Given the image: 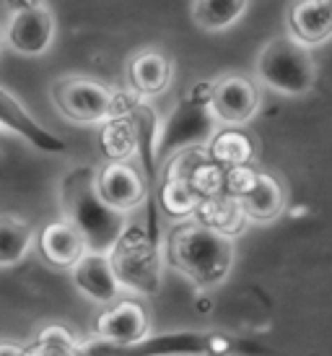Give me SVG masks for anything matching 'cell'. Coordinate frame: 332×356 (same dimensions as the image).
<instances>
[{
    "label": "cell",
    "instance_id": "cell-1",
    "mask_svg": "<svg viewBox=\"0 0 332 356\" xmlns=\"http://www.w3.org/2000/svg\"><path fill=\"white\" fill-rule=\"evenodd\" d=\"M166 252L169 263L200 289L224 284L234 266V239L218 234L197 218H187L172 229Z\"/></svg>",
    "mask_w": 332,
    "mask_h": 356
},
{
    "label": "cell",
    "instance_id": "cell-2",
    "mask_svg": "<svg viewBox=\"0 0 332 356\" xmlns=\"http://www.w3.org/2000/svg\"><path fill=\"white\" fill-rule=\"evenodd\" d=\"M63 208L65 221L76 224L81 234L86 237L91 252H109L119 239L122 229V213H115L97 195L94 175L88 169H76L63 182Z\"/></svg>",
    "mask_w": 332,
    "mask_h": 356
},
{
    "label": "cell",
    "instance_id": "cell-3",
    "mask_svg": "<svg viewBox=\"0 0 332 356\" xmlns=\"http://www.w3.org/2000/svg\"><path fill=\"white\" fill-rule=\"evenodd\" d=\"M52 102L60 115L81 125H101L115 115L130 112L135 107V97L127 91L119 94L112 86L88 76H68L52 83Z\"/></svg>",
    "mask_w": 332,
    "mask_h": 356
},
{
    "label": "cell",
    "instance_id": "cell-4",
    "mask_svg": "<svg viewBox=\"0 0 332 356\" xmlns=\"http://www.w3.org/2000/svg\"><path fill=\"white\" fill-rule=\"evenodd\" d=\"M254 79L275 94L304 97L317 83V63L306 47L291 42L288 37H275L254 60Z\"/></svg>",
    "mask_w": 332,
    "mask_h": 356
},
{
    "label": "cell",
    "instance_id": "cell-5",
    "mask_svg": "<svg viewBox=\"0 0 332 356\" xmlns=\"http://www.w3.org/2000/svg\"><path fill=\"white\" fill-rule=\"evenodd\" d=\"M112 266L117 273L122 289L151 294L158 289L161 281V255L156 245L140 232V229H125L115 248L109 250Z\"/></svg>",
    "mask_w": 332,
    "mask_h": 356
},
{
    "label": "cell",
    "instance_id": "cell-6",
    "mask_svg": "<svg viewBox=\"0 0 332 356\" xmlns=\"http://www.w3.org/2000/svg\"><path fill=\"white\" fill-rule=\"evenodd\" d=\"M260 109L257 81L242 73H226L213 81L210 112L224 128H244Z\"/></svg>",
    "mask_w": 332,
    "mask_h": 356
},
{
    "label": "cell",
    "instance_id": "cell-7",
    "mask_svg": "<svg viewBox=\"0 0 332 356\" xmlns=\"http://www.w3.org/2000/svg\"><path fill=\"white\" fill-rule=\"evenodd\" d=\"M94 188L99 200L122 216L143 206L148 195L146 179L130 161H107L99 172H94Z\"/></svg>",
    "mask_w": 332,
    "mask_h": 356
},
{
    "label": "cell",
    "instance_id": "cell-8",
    "mask_svg": "<svg viewBox=\"0 0 332 356\" xmlns=\"http://www.w3.org/2000/svg\"><path fill=\"white\" fill-rule=\"evenodd\" d=\"M174 81V60L158 47H140L125 63L127 91L135 99L146 102L161 97Z\"/></svg>",
    "mask_w": 332,
    "mask_h": 356
},
{
    "label": "cell",
    "instance_id": "cell-9",
    "mask_svg": "<svg viewBox=\"0 0 332 356\" xmlns=\"http://www.w3.org/2000/svg\"><path fill=\"white\" fill-rule=\"evenodd\" d=\"M6 34H8L10 47L19 55H26V58L44 55L52 47L55 34H58L55 13H52L49 6H37V8L31 10L8 13Z\"/></svg>",
    "mask_w": 332,
    "mask_h": 356
},
{
    "label": "cell",
    "instance_id": "cell-10",
    "mask_svg": "<svg viewBox=\"0 0 332 356\" xmlns=\"http://www.w3.org/2000/svg\"><path fill=\"white\" fill-rule=\"evenodd\" d=\"M285 37L306 50L332 40V0H291L285 8Z\"/></svg>",
    "mask_w": 332,
    "mask_h": 356
},
{
    "label": "cell",
    "instance_id": "cell-11",
    "mask_svg": "<svg viewBox=\"0 0 332 356\" xmlns=\"http://www.w3.org/2000/svg\"><path fill=\"white\" fill-rule=\"evenodd\" d=\"M73 273V284L78 286V291L86 299L97 302V305H115L122 291L112 257L109 252H91L81 257L76 266L70 268Z\"/></svg>",
    "mask_w": 332,
    "mask_h": 356
},
{
    "label": "cell",
    "instance_id": "cell-12",
    "mask_svg": "<svg viewBox=\"0 0 332 356\" xmlns=\"http://www.w3.org/2000/svg\"><path fill=\"white\" fill-rule=\"evenodd\" d=\"M148 325L151 323L143 307L133 299H119L97 317V336L109 343L133 346L148 336Z\"/></svg>",
    "mask_w": 332,
    "mask_h": 356
},
{
    "label": "cell",
    "instance_id": "cell-13",
    "mask_svg": "<svg viewBox=\"0 0 332 356\" xmlns=\"http://www.w3.org/2000/svg\"><path fill=\"white\" fill-rule=\"evenodd\" d=\"M0 130L19 136L26 143H31L34 149L47 151V154H63L65 151V140L58 138L55 133H49L44 125H40L26 112V107L3 86H0Z\"/></svg>",
    "mask_w": 332,
    "mask_h": 356
},
{
    "label": "cell",
    "instance_id": "cell-14",
    "mask_svg": "<svg viewBox=\"0 0 332 356\" xmlns=\"http://www.w3.org/2000/svg\"><path fill=\"white\" fill-rule=\"evenodd\" d=\"M37 245L42 257L55 268H73L88 252V242L81 234V229L65 218L52 221L42 229Z\"/></svg>",
    "mask_w": 332,
    "mask_h": 356
},
{
    "label": "cell",
    "instance_id": "cell-15",
    "mask_svg": "<svg viewBox=\"0 0 332 356\" xmlns=\"http://www.w3.org/2000/svg\"><path fill=\"white\" fill-rule=\"evenodd\" d=\"M140 102V99H138ZM138 102L130 112L115 115L101 122L99 130V149L107 161H130L140 149V118H138Z\"/></svg>",
    "mask_w": 332,
    "mask_h": 356
},
{
    "label": "cell",
    "instance_id": "cell-16",
    "mask_svg": "<svg viewBox=\"0 0 332 356\" xmlns=\"http://www.w3.org/2000/svg\"><path fill=\"white\" fill-rule=\"evenodd\" d=\"M249 221L254 224H270L283 213L285 208V188L283 182L270 172H257L254 185L239 198Z\"/></svg>",
    "mask_w": 332,
    "mask_h": 356
},
{
    "label": "cell",
    "instance_id": "cell-17",
    "mask_svg": "<svg viewBox=\"0 0 332 356\" xmlns=\"http://www.w3.org/2000/svg\"><path fill=\"white\" fill-rule=\"evenodd\" d=\"M208 154L226 172L236 167H249L254 161L257 146L249 133L239 128H218L208 140Z\"/></svg>",
    "mask_w": 332,
    "mask_h": 356
},
{
    "label": "cell",
    "instance_id": "cell-18",
    "mask_svg": "<svg viewBox=\"0 0 332 356\" xmlns=\"http://www.w3.org/2000/svg\"><path fill=\"white\" fill-rule=\"evenodd\" d=\"M192 218H197L200 224H206V227L215 229L218 234H224V237H231L234 239L236 234H242L249 224V218H247L244 208L236 198L231 195H215V198H206L197 208V213Z\"/></svg>",
    "mask_w": 332,
    "mask_h": 356
},
{
    "label": "cell",
    "instance_id": "cell-19",
    "mask_svg": "<svg viewBox=\"0 0 332 356\" xmlns=\"http://www.w3.org/2000/svg\"><path fill=\"white\" fill-rule=\"evenodd\" d=\"M249 0H192V21L203 31H226L244 19Z\"/></svg>",
    "mask_w": 332,
    "mask_h": 356
},
{
    "label": "cell",
    "instance_id": "cell-20",
    "mask_svg": "<svg viewBox=\"0 0 332 356\" xmlns=\"http://www.w3.org/2000/svg\"><path fill=\"white\" fill-rule=\"evenodd\" d=\"M31 245H34V229L29 221L3 213L0 216V268L19 266L29 255Z\"/></svg>",
    "mask_w": 332,
    "mask_h": 356
},
{
    "label": "cell",
    "instance_id": "cell-21",
    "mask_svg": "<svg viewBox=\"0 0 332 356\" xmlns=\"http://www.w3.org/2000/svg\"><path fill=\"white\" fill-rule=\"evenodd\" d=\"M158 203L172 218H179V221H187L197 213V208L203 203L200 193H197L187 179L179 177H166L161 190H158Z\"/></svg>",
    "mask_w": 332,
    "mask_h": 356
},
{
    "label": "cell",
    "instance_id": "cell-22",
    "mask_svg": "<svg viewBox=\"0 0 332 356\" xmlns=\"http://www.w3.org/2000/svg\"><path fill=\"white\" fill-rule=\"evenodd\" d=\"M10 13H21V10H31L37 6H44V0H6Z\"/></svg>",
    "mask_w": 332,
    "mask_h": 356
},
{
    "label": "cell",
    "instance_id": "cell-23",
    "mask_svg": "<svg viewBox=\"0 0 332 356\" xmlns=\"http://www.w3.org/2000/svg\"><path fill=\"white\" fill-rule=\"evenodd\" d=\"M24 354H26V348L13 346V343H0V356H24Z\"/></svg>",
    "mask_w": 332,
    "mask_h": 356
},
{
    "label": "cell",
    "instance_id": "cell-24",
    "mask_svg": "<svg viewBox=\"0 0 332 356\" xmlns=\"http://www.w3.org/2000/svg\"><path fill=\"white\" fill-rule=\"evenodd\" d=\"M3 140H6V130H0V146H3Z\"/></svg>",
    "mask_w": 332,
    "mask_h": 356
},
{
    "label": "cell",
    "instance_id": "cell-25",
    "mask_svg": "<svg viewBox=\"0 0 332 356\" xmlns=\"http://www.w3.org/2000/svg\"><path fill=\"white\" fill-rule=\"evenodd\" d=\"M0 52H3V34H0Z\"/></svg>",
    "mask_w": 332,
    "mask_h": 356
}]
</instances>
